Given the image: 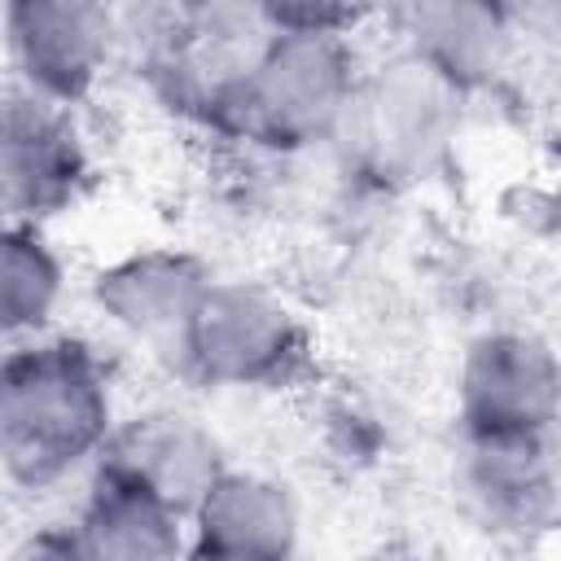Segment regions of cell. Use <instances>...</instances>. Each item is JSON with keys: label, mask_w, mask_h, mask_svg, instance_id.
Listing matches in <instances>:
<instances>
[{"label": "cell", "mask_w": 561, "mask_h": 561, "mask_svg": "<svg viewBox=\"0 0 561 561\" xmlns=\"http://www.w3.org/2000/svg\"><path fill=\"white\" fill-rule=\"evenodd\" d=\"M110 377L92 346L53 337L0 355V469L22 486H53L110 443Z\"/></svg>", "instance_id": "cell-1"}, {"label": "cell", "mask_w": 561, "mask_h": 561, "mask_svg": "<svg viewBox=\"0 0 561 561\" xmlns=\"http://www.w3.org/2000/svg\"><path fill=\"white\" fill-rule=\"evenodd\" d=\"M162 355L210 386H280L302 373L307 337L280 298L232 280L202 289Z\"/></svg>", "instance_id": "cell-2"}, {"label": "cell", "mask_w": 561, "mask_h": 561, "mask_svg": "<svg viewBox=\"0 0 561 561\" xmlns=\"http://www.w3.org/2000/svg\"><path fill=\"white\" fill-rule=\"evenodd\" d=\"M0 31L18 88L70 110L101 79L118 18L101 4L26 0L0 9Z\"/></svg>", "instance_id": "cell-3"}, {"label": "cell", "mask_w": 561, "mask_h": 561, "mask_svg": "<svg viewBox=\"0 0 561 561\" xmlns=\"http://www.w3.org/2000/svg\"><path fill=\"white\" fill-rule=\"evenodd\" d=\"M88 153L66 105L22 88L0 96V215L39 219L75 202Z\"/></svg>", "instance_id": "cell-4"}, {"label": "cell", "mask_w": 561, "mask_h": 561, "mask_svg": "<svg viewBox=\"0 0 561 561\" xmlns=\"http://www.w3.org/2000/svg\"><path fill=\"white\" fill-rule=\"evenodd\" d=\"M469 434H548L552 430V355L517 333L482 337L465 359Z\"/></svg>", "instance_id": "cell-5"}, {"label": "cell", "mask_w": 561, "mask_h": 561, "mask_svg": "<svg viewBox=\"0 0 561 561\" xmlns=\"http://www.w3.org/2000/svg\"><path fill=\"white\" fill-rule=\"evenodd\" d=\"M184 513L162 495L96 460L79 526L70 530L83 561H184Z\"/></svg>", "instance_id": "cell-6"}, {"label": "cell", "mask_w": 561, "mask_h": 561, "mask_svg": "<svg viewBox=\"0 0 561 561\" xmlns=\"http://www.w3.org/2000/svg\"><path fill=\"white\" fill-rule=\"evenodd\" d=\"M548 434H469L460 491L482 522L500 530H526L535 522L539 526L548 522L552 508Z\"/></svg>", "instance_id": "cell-7"}, {"label": "cell", "mask_w": 561, "mask_h": 561, "mask_svg": "<svg viewBox=\"0 0 561 561\" xmlns=\"http://www.w3.org/2000/svg\"><path fill=\"white\" fill-rule=\"evenodd\" d=\"M101 460L114 465L118 473L136 478L153 495H162L184 517H193V508L202 504L210 482L224 473L215 438L202 425H193L188 416H171V412L140 416L127 430H114Z\"/></svg>", "instance_id": "cell-8"}, {"label": "cell", "mask_w": 561, "mask_h": 561, "mask_svg": "<svg viewBox=\"0 0 561 561\" xmlns=\"http://www.w3.org/2000/svg\"><path fill=\"white\" fill-rule=\"evenodd\" d=\"M202 552L228 561H294L298 513L285 486L259 473H219L202 504L193 508Z\"/></svg>", "instance_id": "cell-9"}, {"label": "cell", "mask_w": 561, "mask_h": 561, "mask_svg": "<svg viewBox=\"0 0 561 561\" xmlns=\"http://www.w3.org/2000/svg\"><path fill=\"white\" fill-rule=\"evenodd\" d=\"M408 26V57L438 75L447 88H473L500 70L508 26L500 9L486 4H421L399 13Z\"/></svg>", "instance_id": "cell-10"}, {"label": "cell", "mask_w": 561, "mask_h": 561, "mask_svg": "<svg viewBox=\"0 0 561 561\" xmlns=\"http://www.w3.org/2000/svg\"><path fill=\"white\" fill-rule=\"evenodd\" d=\"M206 285L210 280L188 259L153 250V254H136V259L101 272L96 294H101V307L118 324H127L131 333L167 346Z\"/></svg>", "instance_id": "cell-11"}, {"label": "cell", "mask_w": 561, "mask_h": 561, "mask_svg": "<svg viewBox=\"0 0 561 561\" xmlns=\"http://www.w3.org/2000/svg\"><path fill=\"white\" fill-rule=\"evenodd\" d=\"M61 267L26 224H0V342H31L57 307Z\"/></svg>", "instance_id": "cell-12"}, {"label": "cell", "mask_w": 561, "mask_h": 561, "mask_svg": "<svg viewBox=\"0 0 561 561\" xmlns=\"http://www.w3.org/2000/svg\"><path fill=\"white\" fill-rule=\"evenodd\" d=\"M4 561H83V552L70 530H39V535L22 539Z\"/></svg>", "instance_id": "cell-13"}, {"label": "cell", "mask_w": 561, "mask_h": 561, "mask_svg": "<svg viewBox=\"0 0 561 561\" xmlns=\"http://www.w3.org/2000/svg\"><path fill=\"white\" fill-rule=\"evenodd\" d=\"M184 561H228V557H215V552H202V548H193Z\"/></svg>", "instance_id": "cell-14"}, {"label": "cell", "mask_w": 561, "mask_h": 561, "mask_svg": "<svg viewBox=\"0 0 561 561\" xmlns=\"http://www.w3.org/2000/svg\"><path fill=\"white\" fill-rule=\"evenodd\" d=\"M381 561H412V557H381Z\"/></svg>", "instance_id": "cell-15"}]
</instances>
